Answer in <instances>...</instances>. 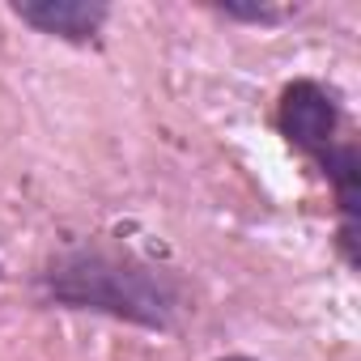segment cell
Segmentation results:
<instances>
[{
  "label": "cell",
  "instance_id": "2",
  "mask_svg": "<svg viewBox=\"0 0 361 361\" xmlns=\"http://www.w3.org/2000/svg\"><path fill=\"white\" fill-rule=\"evenodd\" d=\"M344 128V106H340V94L314 77H298L281 90L276 98V132L285 136L289 149H298L302 157H323L340 136Z\"/></svg>",
  "mask_w": 361,
  "mask_h": 361
},
{
  "label": "cell",
  "instance_id": "1",
  "mask_svg": "<svg viewBox=\"0 0 361 361\" xmlns=\"http://www.w3.org/2000/svg\"><path fill=\"white\" fill-rule=\"evenodd\" d=\"M39 289L51 306L106 314L145 331H174L188 314L183 276L106 238H85L56 251L39 272Z\"/></svg>",
  "mask_w": 361,
  "mask_h": 361
},
{
  "label": "cell",
  "instance_id": "3",
  "mask_svg": "<svg viewBox=\"0 0 361 361\" xmlns=\"http://www.w3.org/2000/svg\"><path fill=\"white\" fill-rule=\"evenodd\" d=\"M13 18L47 39L85 47V43H98L111 18V5H102V0H18Z\"/></svg>",
  "mask_w": 361,
  "mask_h": 361
},
{
  "label": "cell",
  "instance_id": "6",
  "mask_svg": "<svg viewBox=\"0 0 361 361\" xmlns=\"http://www.w3.org/2000/svg\"><path fill=\"white\" fill-rule=\"evenodd\" d=\"M0 276H5V264H0Z\"/></svg>",
  "mask_w": 361,
  "mask_h": 361
},
{
  "label": "cell",
  "instance_id": "5",
  "mask_svg": "<svg viewBox=\"0 0 361 361\" xmlns=\"http://www.w3.org/2000/svg\"><path fill=\"white\" fill-rule=\"evenodd\" d=\"M217 361H255V357H243V353H230V357H217Z\"/></svg>",
  "mask_w": 361,
  "mask_h": 361
},
{
  "label": "cell",
  "instance_id": "4",
  "mask_svg": "<svg viewBox=\"0 0 361 361\" xmlns=\"http://www.w3.org/2000/svg\"><path fill=\"white\" fill-rule=\"evenodd\" d=\"M226 22H247V26H281L298 18V5H238V0H221L213 5Z\"/></svg>",
  "mask_w": 361,
  "mask_h": 361
}]
</instances>
